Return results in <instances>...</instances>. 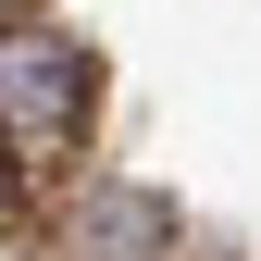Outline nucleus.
<instances>
[{
  "mask_svg": "<svg viewBox=\"0 0 261 261\" xmlns=\"http://www.w3.org/2000/svg\"><path fill=\"white\" fill-rule=\"evenodd\" d=\"M25 13H38V0H0V25H25Z\"/></svg>",
  "mask_w": 261,
  "mask_h": 261,
  "instance_id": "nucleus-3",
  "label": "nucleus"
},
{
  "mask_svg": "<svg viewBox=\"0 0 261 261\" xmlns=\"http://www.w3.org/2000/svg\"><path fill=\"white\" fill-rule=\"evenodd\" d=\"M62 237L87 261H174V212L149 187H87V199H62Z\"/></svg>",
  "mask_w": 261,
  "mask_h": 261,
  "instance_id": "nucleus-2",
  "label": "nucleus"
},
{
  "mask_svg": "<svg viewBox=\"0 0 261 261\" xmlns=\"http://www.w3.org/2000/svg\"><path fill=\"white\" fill-rule=\"evenodd\" d=\"M87 124H100V62L87 38H62V25H0V162H25V174H75Z\"/></svg>",
  "mask_w": 261,
  "mask_h": 261,
  "instance_id": "nucleus-1",
  "label": "nucleus"
}]
</instances>
